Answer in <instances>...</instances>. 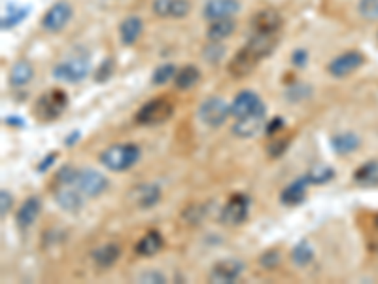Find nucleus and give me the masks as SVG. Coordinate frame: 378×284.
<instances>
[{
	"label": "nucleus",
	"instance_id": "16",
	"mask_svg": "<svg viewBox=\"0 0 378 284\" xmlns=\"http://www.w3.org/2000/svg\"><path fill=\"white\" fill-rule=\"evenodd\" d=\"M238 10H240L238 0H208L203 10V16L210 21H216V19L235 16Z\"/></svg>",
	"mask_w": 378,
	"mask_h": 284
},
{
	"label": "nucleus",
	"instance_id": "27",
	"mask_svg": "<svg viewBox=\"0 0 378 284\" xmlns=\"http://www.w3.org/2000/svg\"><path fill=\"white\" fill-rule=\"evenodd\" d=\"M32 76H34L32 64L29 63L27 59H21V61H17V63L12 67V71H10V84L14 87H23L31 82Z\"/></svg>",
	"mask_w": 378,
	"mask_h": 284
},
{
	"label": "nucleus",
	"instance_id": "32",
	"mask_svg": "<svg viewBox=\"0 0 378 284\" xmlns=\"http://www.w3.org/2000/svg\"><path fill=\"white\" fill-rule=\"evenodd\" d=\"M307 176L308 180H310V184H325V182H329L331 178L335 176V171H333L331 167L316 165L308 171Z\"/></svg>",
	"mask_w": 378,
	"mask_h": 284
},
{
	"label": "nucleus",
	"instance_id": "20",
	"mask_svg": "<svg viewBox=\"0 0 378 284\" xmlns=\"http://www.w3.org/2000/svg\"><path fill=\"white\" fill-rule=\"evenodd\" d=\"M40 211H42V201L38 198H29L23 205L19 206V211H17V226L23 229L31 228L32 224L36 222V218H38Z\"/></svg>",
	"mask_w": 378,
	"mask_h": 284
},
{
	"label": "nucleus",
	"instance_id": "45",
	"mask_svg": "<svg viewBox=\"0 0 378 284\" xmlns=\"http://www.w3.org/2000/svg\"><path fill=\"white\" fill-rule=\"evenodd\" d=\"M6 126L25 127V121H23V119H17L16 116H10V118H6Z\"/></svg>",
	"mask_w": 378,
	"mask_h": 284
},
{
	"label": "nucleus",
	"instance_id": "47",
	"mask_svg": "<svg viewBox=\"0 0 378 284\" xmlns=\"http://www.w3.org/2000/svg\"><path fill=\"white\" fill-rule=\"evenodd\" d=\"M375 226H377V229H378V216H377V218H375Z\"/></svg>",
	"mask_w": 378,
	"mask_h": 284
},
{
	"label": "nucleus",
	"instance_id": "5",
	"mask_svg": "<svg viewBox=\"0 0 378 284\" xmlns=\"http://www.w3.org/2000/svg\"><path fill=\"white\" fill-rule=\"evenodd\" d=\"M229 116H231V106L221 97H208L199 106V119L208 127L223 126Z\"/></svg>",
	"mask_w": 378,
	"mask_h": 284
},
{
	"label": "nucleus",
	"instance_id": "38",
	"mask_svg": "<svg viewBox=\"0 0 378 284\" xmlns=\"http://www.w3.org/2000/svg\"><path fill=\"white\" fill-rule=\"evenodd\" d=\"M174 0H153V14L159 17H171Z\"/></svg>",
	"mask_w": 378,
	"mask_h": 284
},
{
	"label": "nucleus",
	"instance_id": "37",
	"mask_svg": "<svg viewBox=\"0 0 378 284\" xmlns=\"http://www.w3.org/2000/svg\"><path fill=\"white\" fill-rule=\"evenodd\" d=\"M260 263L265 269H275L280 263V254L276 252V250H267L265 254H261Z\"/></svg>",
	"mask_w": 378,
	"mask_h": 284
},
{
	"label": "nucleus",
	"instance_id": "23",
	"mask_svg": "<svg viewBox=\"0 0 378 284\" xmlns=\"http://www.w3.org/2000/svg\"><path fill=\"white\" fill-rule=\"evenodd\" d=\"M265 126V116H252V118H242L235 119V126H233V133L242 137V139H250L260 133Z\"/></svg>",
	"mask_w": 378,
	"mask_h": 284
},
{
	"label": "nucleus",
	"instance_id": "35",
	"mask_svg": "<svg viewBox=\"0 0 378 284\" xmlns=\"http://www.w3.org/2000/svg\"><path fill=\"white\" fill-rule=\"evenodd\" d=\"M290 142H292V139H280V141L270 142V144L267 146L268 156H270V158H280L284 152L288 150Z\"/></svg>",
	"mask_w": 378,
	"mask_h": 284
},
{
	"label": "nucleus",
	"instance_id": "8",
	"mask_svg": "<svg viewBox=\"0 0 378 284\" xmlns=\"http://www.w3.org/2000/svg\"><path fill=\"white\" fill-rule=\"evenodd\" d=\"M53 196H55L57 205L68 213L79 211L84 206V199H86V196L76 188L74 182H53Z\"/></svg>",
	"mask_w": 378,
	"mask_h": 284
},
{
	"label": "nucleus",
	"instance_id": "44",
	"mask_svg": "<svg viewBox=\"0 0 378 284\" xmlns=\"http://www.w3.org/2000/svg\"><path fill=\"white\" fill-rule=\"evenodd\" d=\"M55 159H57V152H53V154H49V156H46V158L42 159V163L38 165L40 173H46L47 169L53 165V161H55Z\"/></svg>",
	"mask_w": 378,
	"mask_h": 284
},
{
	"label": "nucleus",
	"instance_id": "25",
	"mask_svg": "<svg viewBox=\"0 0 378 284\" xmlns=\"http://www.w3.org/2000/svg\"><path fill=\"white\" fill-rule=\"evenodd\" d=\"M121 256V248L116 243H108V245L99 246L97 250H93V261L99 268H110Z\"/></svg>",
	"mask_w": 378,
	"mask_h": 284
},
{
	"label": "nucleus",
	"instance_id": "41",
	"mask_svg": "<svg viewBox=\"0 0 378 284\" xmlns=\"http://www.w3.org/2000/svg\"><path fill=\"white\" fill-rule=\"evenodd\" d=\"M284 126H286V123H284L282 118H275V119H270L267 126H265V131H267L268 137H275V134H278L280 131H282Z\"/></svg>",
	"mask_w": 378,
	"mask_h": 284
},
{
	"label": "nucleus",
	"instance_id": "10",
	"mask_svg": "<svg viewBox=\"0 0 378 284\" xmlns=\"http://www.w3.org/2000/svg\"><path fill=\"white\" fill-rule=\"evenodd\" d=\"M250 213V199L244 193H236L229 199L227 205L221 211V222L225 226H240L244 224Z\"/></svg>",
	"mask_w": 378,
	"mask_h": 284
},
{
	"label": "nucleus",
	"instance_id": "42",
	"mask_svg": "<svg viewBox=\"0 0 378 284\" xmlns=\"http://www.w3.org/2000/svg\"><path fill=\"white\" fill-rule=\"evenodd\" d=\"M308 61V51L307 49H295L292 54V63L297 67V69H301V67H305Z\"/></svg>",
	"mask_w": 378,
	"mask_h": 284
},
{
	"label": "nucleus",
	"instance_id": "4",
	"mask_svg": "<svg viewBox=\"0 0 378 284\" xmlns=\"http://www.w3.org/2000/svg\"><path fill=\"white\" fill-rule=\"evenodd\" d=\"M231 114L235 119L252 118V116H267V106L261 101V97L253 91H240L231 104Z\"/></svg>",
	"mask_w": 378,
	"mask_h": 284
},
{
	"label": "nucleus",
	"instance_id": "30",
	"mask_svg": "<svg viewBox=\"0 0 378 284\" xmlns=\"http://www.w3.org/2000/svg\"><path fill=\"white\" fill-rule=\"evenodd\" d=\"M292 260L295 261L299 268H305V265H308L310 261L314 260V250H312V246L308 245L307 241H301L299 245L293 248Z\"/></svg>",
	"mask_w": 378,
	"mask_h": 284
},
{
	"label": "nucleus",
	"instance_id": "21",
	"mask_svg": "<svg viewBox=\"0 0 378 284\" xmlns=\"http://www.w3.org/2000/svg\"><path fill=\"white\" fill-rule=\"evenodd\" d=\"M144 31V21L138 16H129L119 25V38L125 46H133Z\"/></svg>",
	"mask_w": 378,
	"mask_h": 284
},
{
	"label": "nucleus",
	"instance_id": "3",
	"mask_svg": "<svg viewBox=\"0 0 378 284\" xmlns=\"http://www.w3.org/2000/svg\"><path fill=\"white\" fill-rule=\"evenodd\" d=\"M174 112V106L171 101H166L165 97L151 99L150 103H146L140 110L136 112V123L138 126H159L165 123L166 119H171Z\"/></svg>",
	"mask_w": 378,
	"mask_h": 284
},
{
	"label": "nucleus",
	"instance_id": "17",
	"mask_svg": "<svg viewBox=\"0 0 378 284\" xmlns=\"http://www.w3.org/2000/svg\"><path fill=\"white\" fill-rule=\"evenodd\" d=\"M131 201L138 209H151L161 201V188L158 184H140L131 191Z\"/></svg>",
	"mask_w": 378,
	"mask_h": 284
},
{
	"label": "nucleus",
	"instance_id": "31",
	"mask_svg": "<svg viewBox=\"0 0 378 284\" xmlns=\"http://www.w3.org/2000/svg\"><path fill=\"white\" fill-rule=\"evenodd\" d=\"M176 67L171 63L166 64H161V67H158L155 69V72H153V76H151V84L153 86H163V84H166V82H171V80H174V76H176Z\"/></svg>",
	"mask_w": 378,
	"mask_h": 284
},
{
	"label": "nucleus",
	"instance_id": "19",
	"mask_svg": "<svg viewBox=\"0 0 378 284\" xmlns=\"http://www.w3.org/2000/svg\"><path fill=\"white\" fill-rule=\"evenodd\" d=\"M276 44H278L276 34H263V32H253L252 38L246 42V46L250 47L260 59L270 56L275 51Z\"/></svg>",
	"mask_w": 378,
	"mask_h": 284
},
{
	"label": "nucleus",
	"instance_id": "24",
	"mask_svg": "<svg viewBox=\"0 0 378 284\" xmlns=\"http://www.w3.org/2000/svg\"><path fill=\"white\" fill-rule=\"evenodd\" d=\"M236 29V23L233 21V17H225V19H216L210 23L206 36L210 42H221V40L229 38Z\"/></svg>",
	"mask_w": 378,
	"mask_h": 284
},
{
	"label": "nucleus",
	"instance_id": "12",
	"mask_svg": "<svg viewBox=\"0 0 378 284\" xmlns=\"http://www.w3.org/2000/svg\"><path fill=\"white\" fill-rule=\"evenodd\" d=\"M72 17V8L68 2H57L51 8L47 10L44 17H42V27L47 32H59L63 31L68 25Z\"/></svg>",
	"mask_w": 378,
	"mask_h": 284
},
{
	"label": "nucleus",
	"instance_id": "7",
	"mask_svg": "<svg viewBox=\"0 0 378 284\" xmlns=\"http://www.w3.org/2000/svg\"><path fill=\"white\" fill-rule=\"evenodd\" d=\"M87 74H89V59L81 56L71 57V59L59 63L53 69V78L61 80V82H68V84L81 82Z\"/></svg>",
	"mask_w": 378,
	"mask_h": 284
},
{
	"label": "nucleus",
	"instance_id": "14",
	"mask_svg": "<svg viewBox=\"0 0 378 284\" xmlns=\"http://www.w3.org/2000/svg\"><path fill=\"white\" fill-rule=\"evenodd\" d=\"M282 16L280 12L275 8L260 10L255 16L252 17V29L253 32H263V34H276L282 29Z\"/></svg>",
	"mask_w": 378,
	"mask_h": 284
},
{
	"label": "nucleus",
	"instance_id": "46",
	"mask_svg": "<svg viewBox=\"0 0 378 284\" xmlns=\"http://www.w3.org/2000/svg\"><path fill=\"white\" fill-rule=\"evenodd\" d=\"M78 139H79V133H78V131H74V133H72L71 137H66V141H64V144H66V146H72V144L78 141Z\"/></svg>",
	"mask_w": 378,
	"mask_h": 284
},
{
	"label": "nucleus",
	"instance_id": "2",
	"mask_svg": "<svg viewBox=\"0 0 378 284\" xmlns=\"http://www.w3.org/2000/svg\"><path fill=\"white\" fill-rule=\"evenodd\" d=\"M66 106H68V95L63 89H51L36 101L34 114L42 121H53L66 110Z\"/></svg>",
	"mask_w": 378,
	"mask_h": 284
},
{
	"label": "nucleus",
	"instance_id": "36",
	"mask_svg": "<svg viewBox=\"0 0 378 284\" xmlns=\"http://www.w3.org/2000/svg\"><path fill=\"white\" fill-rule=\"evenodd\" d=\"M191 12V4L188 0H174L173 8H171V17H186Z\"/></svg>",
	"mask_w": 378,
	"mask_h": 284
},
{
	"label": "nucleus",
	"instance_id": "29",
	"mask_svg": "<svg viewBox=\"0 0 378 284\" xmlns=\"http://www.w3.org/2000/svg\"><path fill=\"white\" fill-rule=\"evenodd\" d=\"M29 12L31 8L29 6H16V4H8L6 6V12H4V16H2V29L6 31V29H14L16 25H19L23 19H27L29 16Z\"/></svg>",
	"mask_w": 378,
	"mask_h": 284
},
{
	"label": "nucleus",
	"instance_id": "26",
	"mask_svg": "<svg viewBox=\"0 0 378 284\" xmlns=\"http://www.w3.org/2000/svg\"><path fill=\"white\" fill-rule=\"evenodd\" d=\"M331 146H333V150L337 152V154L344 156V154H352L354 150H357L360 139L352 131H344V133L333 134L331 137Z\"/></svg>",
	"mask_w": 378,
	"mask_h": 284
},
{
	"label": "nucleus",
	"instance_id": "43",
	"mask_svg": "<svg viewBox=\"0 0 378 284\" xmlns=\"http://www.w3.org/2000/svg\"><path fill=\"white\" fill-rule=\"evenodd\" d=\"M140 281L142 283H151V284L166 283L165 276L161 275V273H153V271H151V273H144V275H140Z\"/></svg>",
	"mask_w": 378,
	"mask_h": 284
},
{
	"label": "nucleus",
	"instance_id": "13",
	"mask_svg": "<svg viewBox=\"0 0 378 284\" xmlns=\"http://www.w3.org/2000/svg\"><path fill=\"white\" fill-rule=\"evenodd\" d=\"M244 271V263L240 260H221L210 271V283L231 284L238 281V276Z\"/></svg>",
	"mask_w": 378,
	"mask_h": 284
},
{
	"label": "nucleus",
	"instance_id": "40",
	"mask_svg": "<svg viewBox=\"0 0 378 284\" xmlns=\"http://www.w3.org/2000/svg\"><path fill=\"white\" fill-rule=\"evenodd\" d=\"M10 206H12V196H10L8 189H2L0 191V214H2V218L8 214Z\"/></svg>",
	"mask_w": 378,
	"mask_h": 284
},
{
	"label": "nucleus",
	"instance_id": "28",
	"mask_svg": "<svg viewBox=\"0 0 378 284\" xmlns=\"http://www.w3.org/2000/svg\"><path fill=\"white\" fill-rule=\"evenodd\" d=\"M201 80V71L195 64H188L180 71L176 72L174 76V86L178 87L180 91H186V89H191L193 86H197V82Z\"/></svg>",
	"mask_w": 378,
	"mask_h": 284
},
{
	"label": "nucleus",
	"instance_id": "11",
	"mask_svg": "<svg viewBox=\"0 0 378 284\" xmlns=\"http://www.w3.org/2000/svg\"><path fill=\"white\" fill-rule=\"evenodd\" d=\"M261 59L248 46L240 47L236 51V56L229 61L227 71L233 78H246L248 74H252L253 69L257 67Z\"/></svg>",
	"mask_w": 378,
	"mask_h": 284
},
{
	"label": "nucleus",
	"instance_id": "33",
	"mask_svg": "<svg viewBox=\"0 0 378 284\" xmlns=\"http://www.w3.org/2000/svg\"><path fill=\"white\" fill-rule=\"evenodd\" d=\"M360 16L367 21H378V0H360Z\"/></svg>",
	"mask_w": 378,
	"mask_h": 284
},
{
	"label": "nucleus",
	"instance_id": "6",
	"mask_svg": "<svg viewBox=\"0 0 378 284\" xmlns=\"http://www.w3.org/2000/svg\"><path fill=\"white\" fill-rule=\"evenodd\" d=\"M74 184L86 198H99L108 188V178L94 169H78Z\"/></svg>",
	"mask_w": 378,
	"mask_h": 284
},
{
	"label": "nucleus",
	"instance_id": "34",
	"mask_svg": "<svg viewBox=\"0 0 378 284\" xmlns=\"http://www.w3.org/2000/svg\"><path fill=\"white\" fill-rule=\"evenodd\" d=\"M312 93V89L307 86V84H293L288 89V99L292 103H299V101H305L308 95Z\"/></svg>",
	"mask_w": 378,
	"mask_h": 284
},
{
	"label": "nucleus",
	"instance_id": "22",
	"mask_svg": "<svg viewBox=\"0 0 378 284\" xmlns=\"http://www.w3.org/2000/svg\"><path fill=\"white\" fill-rule=\"evenodd\" d=\"M354 182L363 188H377L378 186V161H367L354 171Z\"/></svg>",
	"mask_w": 378,
	"mask_h": 284
},
{
	"label": "nucleus",
	"instance_id": "9",
	"mask_svg": "<svg viewBox=\"0 0 378 284\" xmlns=\"http://www.w3.org/2000/svg\"><path fill=\"white\" fill-rule=\"evenodd\" d=\"M363 63H365V57H363L362 51L350 49V51H344V54L335 57L327 64V72H329L333 78H346L352 72L357 71Z\"/></svg>",
	"mask_w": 378,
	"mask_h": 284
},
{
	"label": "nucleus",
	"instance_id": "1",
	"mask_svg": "<svg viewBox=\"0 0 378 284\" xmlns=\"http://www.w3.org/2000/svg\"><path fill=\"white\" fill-rule=\"evenodd\" d=\"M140 159V148L136 144H114L101 154V163L114 173L127 171Z\"/></svg>",
	"mask_w": 378,
	"mask_h": 284
},
{
	"label": "nucleus",
	"instance_id": "39",
	"mask_svg": "<svg viewBox=\"0 0 378 284\" xmlns=\"http://www.w3.org/2000/svg\"><path fill=\"white\" fill-rule=\"evenodd\" d=\"M112 72H114V61H112V59H106V61L99 67V71L94 74V80H97V82H106V80L112 76Z\"/></svg>",
	"mask_w": 378,
	"mask_h": 284
},
{
	"label": "nucleus",
	"instance_id": "18",
	"mask_svg": "<svg viewBox=\"0 0 378 284\" xmlns=\"http://www.w3.org/2000/svg\"><path fill=\"white\" fill-rule=\"evenodd\" d=\"M163 248V235L155 231V229H150L144 237H140V241L134 245V252L138 254L140 258H151L155 256Z\"/></svg>",
	"mask_w": 378,
	"mask_h": 284
},
{
	"label": "nucleus",
	"instance_id": "15",
	"mask_svg": "<svg viewBox=\"0 0 378 284\" xmlns=\"http://www.w3.org/2000/svg\"><path fill=\"white\" fill-rule=\"evenodd\" d=\"M310 180L307 174L299 176L297 180H293L290 186H286L280 193V203L286 206H297L307 199V188Z\"/></svg>",
	"mask_w": 378,
	"mask_h": 284
}]
</instances>
